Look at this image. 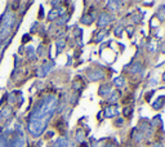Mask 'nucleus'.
I'll return each instance as SVG.
<instances>
[{"label": "nucleus", "instance_id": "f257e3e1", "mask_svg": "<svg viewBox=\"0 0 165 147\" xmlns=\"http://www.w3.org/2000/svg\"><path fill=\"white\" fill-rule=\"evenodd\" d=\"M57 106V98L54 96H48L35 107L30 117V132L32 136H40L44 132L48 120L52 117Z\"/></svg>", "mask_w": 165, "mask_h": 147}, {"label": "nucleus", "instance_id": "f03ea898", "mask_svg": "<svg viewBox=\"0 0 165 147\" xmlns=\"http://www.w3.org/2000/svg\"><path fill=\"white\" fill-rule=\"evenodd\" d=\"M14 23V17L9 13L4 14V18H3V25L1 28H0V39H5V36L9 34V31L12 30V26Z\"/></svg>", "mask_w": 165, "mask_h": 147}, {"label": "nucleus", "instance_id": "7ed1b4c3", "mask_svg": "<svg viewBox=\"0 0 165 147\" xmlns=\"http://www.w3.org/2000/svg\"><path fill=\"white\" fill-rule=\"evenodd\" d=\"M119 111H118V107L116 106H112V107H108L107 110H106V116H108V117H111V116H115L116 114H118Z\"/></svg>", "mask_w": 165, "mask_h": 147}, {"label": "nucleus", "instance_id": "20e7f679", "mask_svg": "<svg viewBox=\"0 0 165 147\" xmlns=\"http://www.w3.org/2000/svg\"><path fill=\"white\" fill-rule=\"evenodd\" d=\"M108 22H110V18H108V17H107V16H106V14H102L101 17H99L98 25H99V26H102V27H103V26H105V25H107Z\"/></svg>", "mask_w": 165, "mask_h": 147}, {"label": "nucleus", "instance_id": "39448f33", "mask_svg": "<svg viewBox=\"0 0 165 147\" xmlns=\"http://www.w3.org/2000/svg\"><path fill=\"white\" fill-rule=\"evenodd\" d=\"M53 147H69V143L64 141L63 138H61V139H58V141L54 143Z\"/></svg>", "mask_w": 165, "mask_h": 147}, {"label": "nucleus", "instance_id": "423d86ee", "mask_svg": "<svg viewBox=\"0 0 165 147\" xmlns=\"http://www.w3.org/2000/svg\"><path fill=\"white\" fill-rule=\"evenodd\" d=\"M80 147H88V146H86V143H81V146Z\"/></svg>", "mask_w": 165, "mask_h": 147}, {"label": "nucleus", "instance_id": "0eeeda50", "mask_svg": "<svg viewBox=\"0 0 165 147\" xmlns=\"http://www.w3.org/2000/svg\"><path fill=\"white\" fill-rule=\"evenodd\" d=\"M106 147H114V146H111V145H108V146H106Z\"/></svg>", "mask_w": 165, "mask_h": 147}]
</instances>
